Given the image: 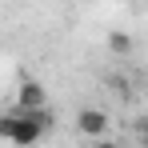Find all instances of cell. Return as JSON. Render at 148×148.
Masks as SVG:
<instances>
[{
    "instance_id": "4",
    "label": "cell",
    "mask_w": 148,
    "mask_h": 148,
    "mask_svg": "<svg viewBox=\"0 0 148 148\" xmlns=\"http://www.w3.org/2000/svg\"><path fill=\"white\" fill-rule=\"evenodd\" d=\"M108 48H112V52H120V56H124V52L132 48V36H128V32H112V36H108Z\"/></svg>"
},
{
    "instance_id": "1",
    "label": "cell",
    "mask_w": 148,
    "mask_h": 148,
    "mask_svg": "<svg viewBox=\"0 0 148 148\" xmlns=\"http://www.w3.org/2000/svg\"><path fill=\"white\" fill-rule=\"evenodd\" d=\"M52 132V112L48 108H40V112H4L0 116V140H8V144L16 148H32L40 144L44 136Z\"/></svg>"
},
{
    "instance_id": "2",
    "label": "cell",
    "mask_w": 148,
    "mask_h": 148,
    "mask_svg": "<svg viewBox=\"0 0 148 148\" xmlns=\"http://www.w3.org/2000/svg\"><path fill=\"white\" fill-rule=\"evenodd\" d=\"M16 108H20V112H40V108H48L44 84H40V80H20V88H16Z\"/></svg>"
},
{
    "instance_id": "5",
    "label": "cell",
    "mask_w": 148,
    "mask_h": 148,
    "mask_svg": "<svg viewBox=\"0 0 148 148\" xmlns=\"http://www.w3.org/2000/svg\"><path fill=\"white\" fill-rule=\"evenodd\" d=\"M92 148H120V144H112V140H96Z\"/></svg>"
},
{
    "instance_id": "3",
    "label": "cell",
    "mask_w": 148,
    "mask_h": 148,
    "mask_svg": "<svg viewBox=\"0 0 148 148\" xmlns=\"http://www.w3.org/2000/svg\"><path fill=\"white\" fill-rule=\"evenodd\" d=\"M108 112L104 108H80L76 112V128H80V136H92V140H100L104 132H108Z\"/></svg>"
},
{
    "instance_id": "6",
    "label": "cell",
    "mask_w": 148,
    "mask_h": 148,
    "mask_svg": "<svg viewBox=\"0 0 148 148\" xmlns=\"http://www.w3.org/2000/svg\"><path fill=\"white\" fill-rule=\"evenodd\" d=\"M140 136H144V140H148V116H144V124H140Z\"/></svg>"
}]
</instances>
